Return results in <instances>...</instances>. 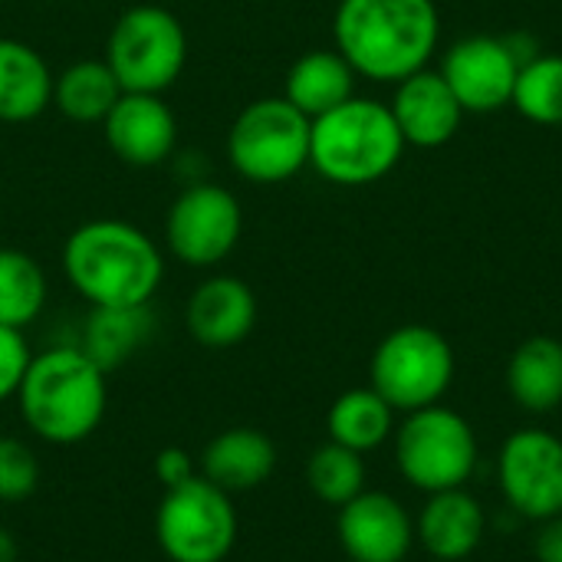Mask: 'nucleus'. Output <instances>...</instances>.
<instances>
[{
  "instance_id": "obj_1",
  "label": "nucleus",
  "mask_w": 562,
  "mask_h": 562,
  "mask_svg": "<svg viewBox=\"0 0 562 562\" xmlns=\"http://www.w3.org/2000/svg\"><path fill=\"white\" fill-rule=\"evenodd\" d=\"M66 283L99 310L148 306L165 280V254L151 234L119 217L79 224L63 244Z\"/></svg>"
},
{
  "instance_id": "obj_2",
  "label": "nucleus",
  "mask_w": 562,
  "mask_h": 562,
  "mask_svg": "<svg viewBox=\"0 0 562 562\" xmlns=\"http://www.w3.org/2000/svg\"><path fill=\"white\" fill-rule=\"evenodd\" d=\"M333 36L356 76L398 86L435 56L441 16L435 0H339Z\"/></svg>"
},
{
  "instance_id": "obj_3",
  "label": "nucleus",
  "mask_w": 562,
  "mask_h": 562,
  "mask_svg": "<svg viewBox=\"0 0 562 562\" xmlns=\"http://www.w3.org/2000/svg\"><path fill=\"white\" fill-rule=\"evenodd\" d=\"M79 346H49L36 352L16 389L23 425L46 445H79L105 418L109 385Z\"/></svg>"
},
{
  "instance_id": "obj_4",
  "label": "nucleus",
  "mask_w": 562,
  "mask_h": 562,
  "mask_svg": "<svg viewBox=\"0 0 562 562\" xmlns=\"http://www.w3.org/2000/svg\"><path fill=\"white\" fill-rule=\"evenodd\" d=\"M405 151L395 115L379 99L352 95L333 112L313 119L310 168L339 188H366L382 181Z\"/></svg>"
},
{
  "instance_id": "obj_5",
  "label": "nucleus",
  "mask_w": 562,
  "mask_h": 562,
  "mask_svg": "<svg viewBox=\"0 0 562 562\" xmlns=\"http://www.w3.org/2000/svg\"><path fill=\"white\" fill-rule=\"evenodd\" d=\"M310 128L283 95L254 99L227 128V161L250 184H283L310 165Z\"/></svg>"
},
{
  "instance_id": "obj_6",
  "label": "nucleus",
  "mask_w": 562,
  "mask_h": 562,
  "mask_svg": "<svg viewBox=\"0 0 562 562\" xmlns=\"http://www.w3.org/2000/svg\"><path fill=\"white\" fill-rule=\"evenodd\" d=\"M102 59L115 72L122 92L165 95L188 66L184 23L168 7L135 3L115 20Z\"/></svg>"
},
{
  "instance_id": "obj_7",
  "label": "nucleus",
  "mask_w": 562,
  "mask_h": 562,
  "mask_svg": "<svg viewBox=\"0 0 562 562\" xmlns=\"http://www.w3.org/2000/svg\"><path fill=\"white\" fill-rule=\"evenodd\" d=\"M369 379L395 412L438 405L454 382V349L431 326H398L375 346Z\"/></svg>"
},
{
  "instance_id": "obj_8",
  "label": "nucleus",
  "mask_w": 562,
  "mask_h": 562,
  "mask_svg": "<svg viewBox=\"0 0 562 562\" xmlns=\"http://www.w3.org/2000/svg\"><path fill=\"white\" fill-rule=\"evenodd\" d=\"M395 461L402 477L425 494L464 487L477 468L474 428L441 405L408 412L395 435Z\"/></svg>"
},
{
  "instance_id": "obj_9",
  "label": "nucleus",
  "mask_w": 562,
  "mask_h": 562,
  "mask_svg": "<svg viewBox=\"0 0 562 562\" xmlns=\"http://www.w3.org/2000/svg\"><path fill=\"white\" fill-rule=\"evenodd\" d=\"M234 497L207 477L165 491L155 514V537L171 562H224L237 543Z\"/></svg>"
},
{
  "instance_id": "obj_10",
  "label": "nucleus",
  "mask_w": 562,
  "mask_h": 562,
  "mask_svg": "<svg viewBox=\"0 0 562 562\" xmlns=\"http://www.w3.org/2000/svg\"><path fill=\"white\" fill-rule=\"evenodd\" d=\"M244 234V207L237 194L214 181H191L178 191L165 214V244L175 260L194 270L224 263Z\"/></svg>"
},
{
  "instance_id": "obj_11",
  "label": "nucleus",
  "mask_w": 562,
  "mask_h": 562,
  "mask_svg": "<svg viewBox=\"0 0 562 562\" xmlns=\"http://www.w3.org/2000/svg\"><path fill=\"white\" fill-rule=\"evenodd\" d=\"M501 491L514 514L550 520L562 514V441L543 428L510 435L497 458Z\"/></svg>"
},
{
  "instance_id": "obj_12",
  "label": "nucleus",
  "mask_w": 562,
  "mask_h": 562,
  "mask_svg": "<svg viewBox=\"0 0 562 562\" xmlns=\"http://www.w3.org/2000/svg\"><path fill=\"white\" fill-rule=\"evenodd\" d=\"M438 72L445 76L464 112L484 115L510 105L520 59L510 49L507 36H468L445 53Z\"/></svg>"
},
{
  "instance_id": "obj_13",
  "label": "nucleus",
  "mask_w": 562,
  "mask_h": 562,
  "mask_svg": "<svg viewBox=\"0 0 562 562\" xmlns=\"http://www.w3.org/2000/svg\"><path fill=\"white\" fill-rule=\"evenodd\" d=\"M105 145L132 168H158L178 148V119L155 92H122L102 119Z\"/></svg>"
},
{
  "instance_id": "obj_14",
  "label": "nucleus",
  "mask_w": 562,
  "mask_h": 562,
  "mask_svg": "<svg viewBox=\"0 0 562 562\" xmlns=\"http://www.w3.org/2000/svg\"><path fill=\"white\" fill-rule=\"evenodd\" d=\"M339 543L352 562H402L415 543V527L392 494L362 491L339 507Z\"/></svg>"
},
{
  "instance_id": "obj_15",
  "label": "nucleus",
  "mask_w": 562,
  "mask_h": 562,
  "mask_svg": "<svg viewBox=\"0 0 562 562\" xmlns=\"http://www.w3.org/2000/svg\"><path fill=\"white\" fill-rule=\"evenodd\" d=\"M188 333L204 349L240 346L257 326V296L240 277H207L194 286L184 306Z\"/></svg>"
},
{
  "instance_id": "obj_16",
  "label": "nucleus",
  "mask_w": 562,
  "mask_h": 562,
  "mask_svg": "<svg viewBox=\"0 0 562 562\" xmlns=\"http://www.w3.org/2000/svg\"><path fill=\"white\" fill-rule=\"evenodd\" d=\"M395 125L405 138V145L415 148H441L448 145L464 119V109L441 72L418 69L408 79L398 82L392 99Z\"/></svg>"
},
{
  "instance_id": "obj_17",
  "label": "nucleus",
  "mask_w": 562,
  "mask_h": 562,
  "mask_svg": "<svg viewBox=\"0 0 562 562\" xmlns=\"http://www.w3.org/2000/svg\"><path fill=\"white\" fill-rule=\"evenodd\" d=\"M273 468L277 448L257 428H227L201 454V477H207L231 497L267 484Z\"/></svg>"
},
{
  "instance_id": "obj_18",
  "label": "nucleus",
  "mask_w": 562,
  "mask_h": 562,
  "mask_svg": "<svg viewBox=\"0 0 562 562\" xmlns=\"http://www.w3.org/2000/svg\"><path fill=\"white\" fill-rule=\"evenodd\" d=\"M53 69L23 40L0 36V122L23 125L53 105Z\"/></svg>"
},
{
  "instance_id": "obj_19",
  "label": "nucleus",
  "mask_w": 562,
  "mask_h": 562,
  "mask_svg": "<svg viewBox=\"0 0 562 562\" xmlns=\"http://www.w3.org/2000/svg\"><path fill=\"white\" fill-rule=\"evenodd\" d=\"M484 527L487 517L481 504L468 491L454 487V491L431 494V501L418 517V540L435 560L458 562L468 560L481 547Z\"/></svg>"
},
{
  "instance_id": "obj_20",
  "label": "nucleus",
  "mask_w": 562,
  "mask_h": 562,
  "mask_svg": "<svg viewBox=\"0 0 562 562\" xmlns=\"http://www.w3.org/2000/svg\"><path fill=\"white\" fill-rule=\"evenodd\" d=\"M356 69L339 49H310L290 66L283 99L306 119H319L356 95Z\"/></svg>"
},
{
  "instance_id": "obj_21",
  "label": "nucleus",
  "mask_w": 562,
  "mask_h": 562,
  "mask_svg": "<svg viewBox=\"0 0 562 562\" xmlns=\"http://www.w3.org/2000/svg\"><path fill=\"white\" fill-rule=\"evenodd\" d=\"M507 389L514 402L533 415L562 405V342L553 336L527 339L507 366Z\"/></svg>"
},
{
  "instance_id": "obj_22",
  "label": "nucleus",
  "mask_w": 562,
  "mask_h": 562,
  "mask_svg": "<svg viewBox=\"0 0 562 562\" xmlns=\"http://www.w3.org/2000/svg\"><path fill=\"white\" fill-rule=\"evenodd\" d=\"M122 99V86L105 59H79L69 63L53 79V105L59 115L79 125H102L112 105Z\"/></svg>"
},
{
  "instance_id": "obj_23",
  "label": "nucleus",
  "mask_w": 562,
  "mask_h": 562,
  "mask_svg": "<svg viewBox=\"0 0 562 562\" xmlns=\"http://www.w3.org/2000/svg\"><path fill=\"white\" fill-rule=\"evenodd\" d=\"M148 333H151L148 306H135V310H99V306H92V313L82 326V339L76 346L99 369L112 372L145 346Z\"/></svg>"
},
{
  "instance_id": "obj_24",
  "label": "nucleus",
  "mask_w": 562,
  "mask_h": 562,
  "mask_svg": "<svg viewBox=\"0 0 562 562\" xmlns=\"http://www.w3.org/2000/svg\"><path fill=\"white\" fill-rule=\"evenodd\" d=\"M392 422H395V408L372 385L342 392L326 415L329 441L352 448L359 454L375 451L392 435Z\"/></svg>"
},
{
  "instance_id": "obj_25",
  "label": "nucleus",
  "mask_w": 562,
  "mask_h": 562,
  "mask_svg": "<svg viewBox=\"0 0 562 562\" xmlns=\"http://www.w3.org/2000/svg\"><path fill=\"white\" fill-rule=\"evenodd\" d=\"M49 296L46 273L36 257L16 247H0V326L26 329L40 319Z\"/></svg>"
},
{
  "instance_id": "obj_26",
  "label": "nucleus",
  "mask_w": 562,
  "mask_h": 562,
  "mask_svg": "<svg viewBox=\"0 0 562 562\" xmlns=\"http://www.w3.org/2000/svg\"><path fill=\"white\" fill-rule=\"evenodd\" d=\"M510 105L537 125H562V56L537 53L517 72Z\"/></svg>"
},
{
  "instance_id": "obj_27",
  "label": "nucleus",
  "mask_w": 562,
  "mask_h": 562,
  "mask_svg": "<svg viewBox=\"0 0 562 562\" xmlns=\"http://www.w3.org/2000/svg\"><path fill=\"white\" fill-rule=\"evenodd\" d=\"M306 484L323 504L342 507L366 491V461L359 451L329 441L313 451L306 464Z\"/></svg>"
},
{
  "instance_id": "obj_28",
  "label": "nucleus",
  "mask_w": 562,
  "mask_h": 562,
  "mask_svg": "<svg viewBox=\"0 0 562 562\" xmlns=\"http://www.w3.org/2000/svg\"><path fill=\"white\" fill-rule=\"evenodd\" d=\"M40 487V461L20 438H0V504H20Z\"/></svg>"
},
{
  "instance_id": "obj_29",
  "label": "nucleus",
  "mask_w": 562,
  "mask_h": 562,
  "mask_svg": "<svg viewBox=\"0 0 562 562\" xmlns=\"http://www.w3.org/2000/svg\"><path fill=\"white\" fill-rule=\"evenodd\" d=\"M30 359H33V352L26 346L23 329L0 326V402L16 398V389L26 375Z\"/></svg>"
},
{
  "instance_id": "obj_30",
  "label": "nucleus",
  "mask_w": 562,
  "mask_h": 562,
  "mask_svg": "<svg viewBox=\"0 0 562 562\" xmlns=\"http://www.w3.org/2000/svg\"><path fill=\"white\" fill-rule=\"evenodd\" d=\"M201 471H194V461L184 448H165L155 454V477L165 491L188 484L191 477H198Z\"/></svg>"
},
{
  "instance_id": "obj_31",
  "label": "nucleus",
  "mask_w": 562,
  "mask_h": 562,
  "mask_svg": "<svg viewBox=\"0 0 562 562\" xmlns=\"http://www.w3.org/2000/svg\"><path fill=\"white\" fill-rule=\"evenodd\" d=\"M533 553L540 562H562V514L543 520V530L537 533Z\"/></svg>"
},
{
  "instance_id": "obj_32",
  "label": "nucleus",
  "mask_w": 562,
  "mask_h": 562,
  "mask_svg": "<svg viewBox=\"0 0 562 562\" xmlns=\"http://www.w3.org/2000/svg\"><path fill=\"white\" fill-rule=\"evenodd\" d=\"M0 562H16V540L0 527Z\"/></svg>"
}]
</instances>
